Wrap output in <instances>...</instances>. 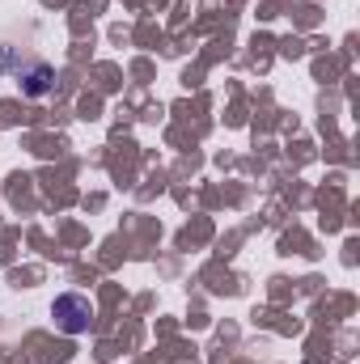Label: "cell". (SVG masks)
Instances as JSON below:
<instances>
[{"label": "cell", "instance_id": "cell-1", "mask_svg": "<svg viewBox=\"0 0 360 364\" xmlns=\"http://www.w3.org/2000/svg\"><path fill=\"white\" fill-rule=\"evenodd\" d=\"M51 318H55V326L64 335H85L93 322V301L85 292H60L51 301Z\"/></svg>", "mask_w": 360, "mask_h": 364}, {"label": "cell", "instance_id": "cell-2", "mask_svg": "<svg viewBox=\"0 0 360 364\" xmlns=\"http://www.w3.org/2000/svg\"><path fill=\"white\" fill-rule=\"evenodd\" d=\"M17 77H21V93L26 97H43V93H51V85H55V68L51 64H30Z\"/></svg>", "mask_w": 360, "mask_h": 364}]
</instances>
